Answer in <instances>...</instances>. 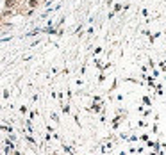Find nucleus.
I'll return each mask as SVG.
<instances>
[{
  "label": "nucleus",
  "instance_id": "nucleus-1",
  "mask_svg": "<svg viewBox=\"0 0 166 155\" xmlns=\"http://www.w3.org/2000/svg\"><path fill=\"white\" fill-rule=\"evenodd\" d=\"M36 5H38V0H30V2H29V7H32V9H34Z\"/></svg>",
  "mask_w": 166,
  "mask_h": 155
}]
</instances>
